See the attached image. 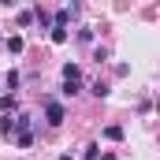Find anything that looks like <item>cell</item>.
Returning a JSON list of instances; mask_svg holds the SVG:
<instances>
[{
    "label": "cell",
    "instance_id": "2",
    "mask_svg": "<svg viewBox=\"0 0 160 160\" xmlns=\"http://www.w3.org/2000/svg\"><path fill=\"white\" fill-rule=\"evenodd\" d=\"M78 78H82L78 63H63V82H78Z\"/></svg>",
    "mask_w": 160,
    "mask_h": 160
},
{
    "label": "cell",
    "instance_id": "13",
    "mask_svg": "<svg viewBox=\"0 0 160 160\" xmlns=\"http://www.w3.org/2000/svg\"><path fill=\"white\" fill-rule=\"evenodd\" d=\"M60 160H75V157H67V153H63V157H60Z\"/></svg>",
    "mask_w": 160,
    "mask_h": 160
},
{
    "label": "cell",
    "instance_id": "4",
    "mask_svg": "<svg viewBox=\"0 0 160 160\" xmlns=\"http://www.w3.org/2000/svg\"><path fill=\"white\" fill-rule=\"evenodd\" d=\"M52 45H67V26H52Z\"/></svg>",
    "mask_w": 160,
    "mask_h": 160
},
{
    "label": "cell",
    "instance_id": "3",
    "mask_svg": "<svg viewBox=\"0 0 160 160\" xmlns=\"http://www.w3.org/2000/svg\"><path fill=\"white\" fill-rule=\"evenodd\" d=\"M15 145H19V149H34V134H30V130H26V134H15Z\"/></svg>",
    "mask_w": 160,
    "mask_h": 160
},
{
    "label": "cell",
    "instance_id": "7",
    "mask_svg": "<svg viewBox=\"0 0 160 160\" xmlns=\"http://www.w3.org/2000/svg\"><path fill=\"white\" fill-rule=\"evenodd\" d=\"M15 108H19V104H15V97H11V93H8V97H0V112H8V116H11Z\"/></svg>",
    "mask_w": 160,
    "mask_h": 160
},
{
    "label": "cell",
    "instance_id": "6",
    "mask_svg": "<svg viewBox=\"0 0 160 160\" xmlns=\"http://www.w3.org/2000/svg\"><path fill=\"white\" fill-rule=\"evenodd\" d=\"M0 134H4V138H11V134H15V119H11V116H4V119H0Z\"/></svg>",
    "mask_w": 160,
    "mask_h": 160
},
{
    "label": "cell",
    "instance_id": "9",
    "mask_svg": "<svg viewBox=\"0 0 160 160\" xmlns=\"http://www.w3.org/2000/svg\"><path fill=\"white\" fill-rule=\"evenodd\" d=\"M104 138H108V142H123V127H108Z\"/></svg>",
    "mask_w": 160,
    "mask_h": 160
},
{
    "label": "cell",
    "instance_id": "8",
    "mask_svg": "<svg viewBox=\"0 0 160 160\" xmlns=\"http://www.w3.org/2000/svg\"><path fill=\"white\" fill-rule=\"evenodd\" d=\"M60 93H63V97H75V93H82V82H63Z\"/></svg>",
    "mask_w": 160,
    "mask_h": 160
},
{
    "label": "cell",
    "instance_id": "10",
    "mask_svg": "<svg viewBox=\"0 0 160 160\" xmlns=\"http://www.w3.org/2000/svg\"><path fill=\"white\" fill-rule=\"evenodd\" d=\"M30 22H34V11H30V8H26V11H19V26H30Z\"/></svg>",
    "mask_w": 160,
    "mask_h": 160
},
{
    "label": "cell",
    "instance_id": "12",
    "mask_svg": "<svg viewBox=\"0 0 160 160\" xmlns=\"http://www.w3.org/2000/svg\"><path fill=\"white\" fill-rule=\"evenodd\" d=\"M78 41H93V26H82V30H78Z\"/></svg>",
    "mask_w": 160,
    "mask_h": 160
},
{
    "label": "cell",
    "instance_id": "1",
    "mask_svg": "<svg viewBox=\"0 0 160 160\" xmlns=\"http://www.w3.org/2000/svg\"><path fill=\"white\" fill-rule=\"evenodd\" d=\"M63 116H67V112H63V104H60V101H48V104H45V119H48V127H60Z\"/></svg>",
    "mask_w": 160,
    "mask_h": 160
},
{
    "label": "cell",
    "instance_id": "11",
    "mask_svg": "<svg viewBox=\"0 0 160 160\" xmlns=\"http://www.w3.org/2000/svg\"><path fill=\"white\" fill-rule=\"evenodd\" d=\"M4 82H8V89H15V86H19V71H8V78H4Z\"/></svg>",
    "mask_w": 160,
    "mask_h": 160
},
{
    "label": "cell",
    "instance_id": "5",
    "mask_svg": "<svg viewBox=\"0 0 160 160\" xmlns=\"http://www.w3.org/2000/svg\"><path fill=\"white\" fill-rule=\"evenodd\" d=\"M22 48H26V41L19 38V34H15V38H8V52H15V56H19Z\"/></svg>",
    "mask_w": 160,
    "mask_h": 160
}]
</instances>
